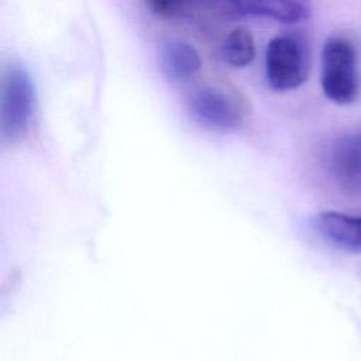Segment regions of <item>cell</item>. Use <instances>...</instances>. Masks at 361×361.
Instances as JSON below:
<instances>
[{"label":"cell","instance_id":"obj_9","mask_svg":"<svg viewBox=\"0 0 361 361\" xmlns=\"http://www.w3.org/2000/svg\"><path fill=\"white\" fill-rule=\"evenodd\" d=\"M219 55L223 62L234 68H244L255 58V42L245 28L233 30L220 47Z\"/></svg>","mask_w":361,"mask_h":361},{"label":"cell","instance_id":"obj_10","mask_svg":"<svg viewBox=\"0 0 361 361\" xmlns=\"http://www.w3.org/2000/svg\"><path fill=\"white\" fill-rule=\"evenodd\" d=\"M148 8L164 17H178L189 13V10L199 4L200 0H144Z\"/></svg>","mask_w":361,"mask_h":361},{"label":"cell","instance_id":"obj_6","mask_svg":"<svg viewBox=\"0 0 361 361\" xmlns=\"http://www.w3.org/2000/svg\"><path fill=\"white\" fill-rule=\"evenodd\" d=\"M314 231L329 245L348 254H361V214L326 210L312 219Z\"/></svg>","mask_w":361,"mask_h":361},{"label":"cell","instance_id":"obj_5","mask_svg":"<svg viewBox=\"0 0 361 361\" xmlns=\"http://www.w3.org/2000/svg\"><path fill=\"white\" fill-rule=\"evenodd\" d=\"M331 182L343 193L361 196V131L337 137L326 154Z\"/></svg>","mask_w":361,"mask_h":361},{"label":"cell","instance_id":"obj_2","mask_svg":"<svg viewBox=\"0 0 361 361\" xmlns=\"http://www.w3.org/2000/svg\"><path fill=\"white\" fill-rule=\"evenodd\" d=\"M35 107V89L27 69L11 65L1 79L0 128L7 140L25 134Z\"/></svg>","mask_w":361,"mask_h":361},{"label":"cell","instance_id":"obj_7","mask_svg":"<svg viewBox=\"0 0 361 361\" xmlns=\"http://www.w3.org/2000/svg\"><path fill=\"white\" fill-rule=\"evenodd\" d=\"M235 14L261 16L281 23H299L310 16V0H219Z\"/></svg>","mask_w":361,"mask_h":361},{"label":"cell","instance_id":"obj_3","mask_svg":"<svg viewBox=\"0 0 361 361\" xmlns=\"http://www.w3.org/2000/svg\"><path fill=\"white\" fill-rule=\"evenodd\" d=\"M309 73V54L302 39L279 35L269 41L265 51V75L278 92L293 90L303 85Z\"/></svg>","mask_w":361,"mask_h":361},{"label":"cell","instance_id":"obj_4","mask_svg":"<svg viewBox=\"0 0 361 361\" xmlns=\"http://www.w3.org/2000/svg\"><path fill=\"white\" fill-rule=\"evenodd\" d=\"M188 109L197 123L219 131L234 130L244 118L241 103L230 93L212 86L195 89L188 97Z\"/></svg>","mask_w":361,"mask_h":361},{"label":"cell","instance_id":"obj_1","mask_svg":"<svg viewBox=\"0 0 361 361\" xmlns=\"http://www.w3.org/2000/svg\"><path fill=\"white\" fill-rule=\"evenodd\" d=\"M320 85L324 96L336 104H351L360 93L357 51L344 37H329L322 49Z\"/></svg>","mask_w":361,"mask_h":361},{"label":"cell","instance_id":"obj_8","mask_svg":"<svg viewBox=\"0 0 361 361\" xmlns=\"http://www.w3.org/2000/svg\"><path fill=\"white\" fill-rule=\"evenodd\" d=\"M159 68L171 82H186L200 69V55L196 48L180 39H171L159 49Z\"/></svg>","mask_w":361,"mask_h":361}]
</instances>
